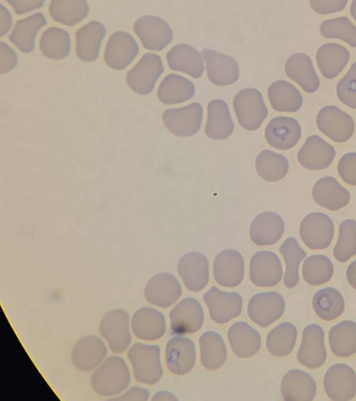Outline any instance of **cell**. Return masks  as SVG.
Instances as JSON below:
<instances>
[{"label":"cell","instance_id":"19","mask_svg":"<svg viewBox=\"0 0 356 401\" xmlns=\"http://www.w3.org/2000/svg\"><path fill=\"white\" fill-rule=\"evenodd\" d=\"M138 51V45L130 33L118 31L110 36L104 58L110 68L122 70L132 62Z\"/></svg>","mask_w":356,"mask_h":401},{"label":"cell","instance_id":"31","mask_svg":"<svg viewBox=\"0 0 356 401\" xmlns=\"http://www.w3.org/2000/svg\"><path fill=\"white\" fill-rule=\"evenodd\" d=\"M166 60L171 70L185 72L194 78L200 77L204 72L202 54L188 44L179 43L173 46L167 52Z\"/></svg>","mask_w":356,"mask_h":401},{"label":"cell","instance_id":"14","mask_svg":"<svg viewBox=\"0 0 356 401\" xmlns=\"http://www.w3.org/2000/svg\"><path fill=\"white\" fill-rule=\"evenodd\" d=\"M282 276V265L275 253L260 251L252 256L249 276L254 285L261 288L275 286L280 282Z\"/></svg>","mask_w":356,"mask_h":401},{"label":"cell","instance_id":"32","mask_svg":"<svg viewBox=\"0 0 356 401\" xmlns=\"http://www.w3.org/2000/svg\"><path fill=\"white\" fill-rule=\"evenodd\" d=\"M234 124L229 107L222 100L214 99L207 105V120L204 132L213 140H223L233 133Z\"/></svg>","mask_w":356,"mask_h":401},{"label":"cell","instance_id":"38","mask_svg":"<svg viewBox=\"0 0 356 401\" xmlns=\"http://www.w3.org/2000/svg\"><path fill=\"white\" fill-rule=\"evenodd\" d=\"M200 361L202 366L209 370L221 368L227 360V353L222 336L212 331L203 333L199 338Z\"/></svg>","mask_w":356,"mask_h":401},{"label":"cell","instance_id":"28","mask_svg":"<svg viewBox=\"0 0 356 401\" xmlns=\"http://www.w3.org/2000/svg\"><path fill=\"white\" fill-rule=\"evenodd\" d=\"M131 326L134 334L144 340L161 338L166 329L163 313L150 307L138 309L131 317Z\"/></svg>","mask_w":356,"mask_h":401},{"label":"cell","instance_id":"40","mask_svg":"<svg viewBox=\"0 0 356 401\" xmlns=\"http://www.w3.org/2000/svg\"><path fill=\"white\" fill-rule=\"evenodd\" d=\"M312 306L318 317L325 321H332L343 314L345 301L337 289L327 287L315 292L312 298Z\"/></svg>","mask_w":356,"mask_h":401},{"label":"cell","instance_id":"48","mask_svg":"<svg viewBox=\"0 0 356 401\" xmlns=\"http://www.w3.org/2000/svg\"><path fill=\"white\" fill-rule=\"evenodd\" d=\"M320 33L325 38L340 39L356 47V27L347 17L323 21L320 25Z\"/></svg>","mask_w":356,"mask_h":401},{"label":"cell","instance_id":"43","mask_svg":"<svg viewBox=\"0 0 356 401\" xmlns=\"http://www.w3.org/2000/svg\"><path fill=\"white\" fill-rule=\"evenodd\" d=\"M279 251L286 265L284 283L287 288H293L299 283V265L307 253L293 237H287L280 245Z\"/></svg>","mask_w":356,"mask_h":401},{"label":"cell","instance_id":"20","mask_svg":"<svg viewBox=\"0 0 356 401\" xmlns=\"http://www.w3.org/2000/svg\"><path fill=\"white\" fill-rule=\"evenodd\" d=\"M244 259L237 251L227 249L216 256L213 264L215 281L222 286L238 285L244 278Z\"/></svg>","mask_w":356,"mask_h":401},{"label":"cell","instance_id":"12","mask_svg":"<svg viewBox=\"0 0 356 401\" xmlns=\"http://www.w3.org/2000/svg\"><path fill=\"white\" fill-rule=\"evenodd\" d=\"M248 315L261 327H267L280 319L285 310V301L277 292H259L249 301Z\"/></svg>","mask_w":356,"mask_h":401},{"label":"cell","instance_id":"3","mask_svg":"<svg viewBox=\"0 0 356 401\" xmlns=\"http://www.w3.org/2000/svg\"><path fill=\"white\" fill-rule=\"evenodd\" d=\"M233 107L239 125L250 131L257 129L268 113L261 93L254 88L239 91L233 100Z\"/></svg>","mask_w":356,"mask_h":401},{"label":"cell","instance_id":"29","mask_svg":"<svg viewBox=\"0 0 356 401\" xmlns=\"http://www.w3.org/2000/svg\"><path fill=\"white\" fill-rule=\"evenodd\" d=\"M287 76L296 82L305 92L317 91L320 80L310 57L305 53H295L288 57L284 65Z\"/></svg>","mask_w":356,"mask_h":401},{"label":"cell","instance_id":"8","mask_svg":"<svg viewBox=\"0 0 356 401\" xmlns=\"http://www.w3.org/2000/svg\"><path fill=\"white\" fill-rule=\"evenodd\" d=\"M323 388L333 401H348L356 395V374L348 364L331 365L323 377Z\"/></svg>","mask_w":356,"mask_h":401},{"label":"cell","instance_id":"27","mask_svg":"<svg viewBox=\"0 0 356 401\" xmlns=\"http://www.w3.org/2000/svg\"><path fill=\"white\" fill-rule=\"evenodd\" d=\"M106 354V347L99 337L87 336L81 338L74 345L72 360L77 369L90 371L100 364Z\"/></svg>","mask_w":356,"mask_h":401},{"label":"cell","instance_id":"39","mask_svg":"<svg viewBox=\"0 0 356 401\" xmlns=\"http://www.w3.org/2000/svg\"><path fill=\"white\" fill-rule=\"evenodd\" d=\"M268 97L272 107L277 111L296 112L302 104L300 91L285 80L273 81L268 88Z\"/></svg>","mask_w":356,"mask_h":401},{"label":"cell","instance_id":"25","mask_svg":"<svg viewBox=\"0 0 356 401\" xmlns=\"http://www.w3.org/2000/svg\"><path fill=\"white\" fill-rule=\"evenodd\" d=\"M284 221L273 212H264L254 217L250 226V237L258 246L276 244L284 233Z\"/></svg>","mask_w":356,"mask_h":401},{"label":"cell","instance_id":"33","mask_svg":"<svg viewBox=\"0 0 356 401\" xmlns=\"http://www.w3.org/2000/svg\"><path fill=\"white\" fill-rule=\"evenodd\" d=\"M105 33L104 26L98 21H91L81 27L75 34L76 56L84 61L97 59Z\"/></svg>","mask_w":356,"mask_h":401},{"label":"cell","instance_id":"54","mask_svg":"<svg viewBox=\"0 0 356 401\" xmlns=\"http://www.w3.org/2000/svg\"><path fill=\"white\" fill-rule=\"evenodd\" d=\"M149 392L146 388L134 386L129 388L124 394L111 400H140L146 401L149 399Z\"/></svg>","mask_w":356,"mask_h":401},{"label":"cell","instance_id":"26","mask_svg":"<svg viewBox=\"0 0 356 401\" xmlns=\"http://www.w3.org/2000/svg\"><path fill=\"white\" fill-rule=\"evenodd\" d=\"M316 390L314 378L302 370L288 371L281 381L280 392L285 401H312Z\"/></svg>","mask_w":356,"mask_h":401},{"label":"cell","instance_id":"51","mask_svg":"<svg viewBox=\"0 0 356 401\" xmlns=\"http://www.w3.org/2000/svg\"><path fill=\"white\" fill-rule=\"evenodd\" d=\"M312 8L321 15L330 14L343 10L347 0H309Z\"/></svg>","mask_w":356,"mask_h":401},{"label":"cell","instance_id":"57","mask_svg":"<svg viewBox=\"0 0 356 401\" xmlns=\"http://www.w3.org/2000/svg\"><path fill=\"white\" fill-rule=\"evenodd\" d=\"M152 400H177V398L168 391H159L152 398Z\"/></svg>","mask_w":356,"mask_h":401},{"label":"cell","instance_id":"53","mask_svg":"<svg viewBox=\"0 0 356 401\" xmlns=\"http://www.w3.org/2000/svg\"><path fill=\"white\" fill-rule=\"evenodd\" d=\"M18 15L24 14L32 10L40 8L44 0H7Z\"/></svg>","mask_w":356,"mask_h":401},{"label":"cell","instance_id":"37","mask_svg":"<svg viewBox=\"0 0 356 401\" xmlns=\"http://www.w3.org/2000/svg\"><path fill=\"white\" fill-rule=\"evenodd\" d=\"M195 86L188 79L177 74H169L161 81L157 96L166 104L184 102L195 94Z\"/></svg>","mask_w":356,"mask_h":401},{"label":"cell","instance_id":"52","mask_svg":"<svg viewBox=\"0 0 356 401\" xmlns=\"http://www.w3.org/2000/svg\"><path fill=\"white\" fill-rule=\"evenodd\" d=\"M0 72L6 73L17 65V57L15 51L6 43L0 42Z\"/></svg>","mask_w":356,"mask_h":401},{"label":"cell","instance_id":"11","mask_svg":"<svg viewBox=\"0 0 356 401\" xmlns=\"http://www.w3.org/2000/svg\"><path fill=\"white\" fill-rule=\"evenodd\" d=\"M327 359L323 329L317 324L305 327L302 341L297 352L298 363L309 369L321 367Z\"/></svg>","mask_w":356,"mask_h":401},{"label":"cell","instance_id":"7","mask_svg":"<svg viewBox=\"0 0 356 401\" xmlns=\"http://www.w3.org/2000/svg\"><path fill=\"white\" fill-rule=\"evenodd\" d=\"M203 116L202 105L192 102L185 107L169 108L163 113L165 127L172 134L179 136H190L200 128Z\"/></svg>","mask_w":356,"mask_h":401},{"label":"cell","instance_id":"47","mask_svg":"<svg viewBox=\"0 0 356 401\" xmlns=\"http://www.w3.org/2000/svg\"><path fill=\"white\" fill-rule=\"evenodd\" d=\"M332 253L336 260L341 263L356 255V220L347 219L340 223Z\"/></svg>","mask_w":356,"mask_h":401},{"label":"cell","instance_id":"49","mask_svg":"<svg viewBox=\"0 0 356 401\" xmlns=\"http://www.w3.org/2000/svg\"><path fill=\"white\" fill-rule=\"evenodd\" d=\"M337 95L339 100L352 109H356V62L337 84Z\"/></svg>","mask_w":356,"mask_h":401},{"label":"cell","instance_id":"41","mask_svg":"<svg viewBox=\"0 0 356 401\" xmlns=\"http://www.w3.org/2000/svg\"><path fill=\"white\" fill-rule=\"evenodd\" d=\"M286 157L270 150H261L255 159V168L266 181L277 182L284 178L289 171Z\"/></svg>","mask_w":356,"mask_h":401},{"label":"cell","instance_id":"30","mask_svg":"<svg viewBox=\"0 0 356 401\" xmlns=\"http://www.w3.org/2000/svg\"><path fill=\"white\" fill-rule=\"evenodd\" d=\"M227 338L233 353L239 358H250L261 348L259 333L245 322L232 324L227 331Z\"/></svg>","mask_w":356,"mask_h":401},{"label":"cell","instance_id":"24","mask_svg":"<svg viewBox=\"0 0 356 401\" xmlns=\"http://www.w3.org/2000/svg\"><path fill=\"white\" fill-rule=\"evenodd\" d=\"M314 202L330 211L339 210L350 201L349 191L332 176H324L318 179L312 191Z\"/></svg>","mask_w":356,"mask_h":401},{"label":"cell","instance_id":"10","mask_svg":"<svg viewBox=\"0 0 356 401\" xmlns=\"http://www.w3.org/2000/svg\"><path fill=\"white\" fill-rule=\"evenodd\" d=\"M133 29L143 47L149 50L160 51L173 38L170 26L164 19L155 15L139 17L134 22Z\"/></svg>","mask_w":356,"mask_h":401},{"label":"cell","instance_id":"36","mask_svg":"<svg viewBox=\"0 0 356 401\" xmlns=\"http://www.w3.org/2000/svg\"><path fill=\"white\" fill-rule=\"evenodd\" d=\"M328 341L332 354L340 358H348L356 353V322L343 320L329 331Z\"/></svg>","mask_w":356,"mask_h":401},{"label":"cell","instance_id":"21","mask_svg":"<svg viewBox=\"0 0 356 401\" xmlns=\"http://www.w3.org/2000/svg\"><path fill=\"white\" fill-rule=\"evenodd\" d=\"M205 59L207 76L218 86L234 84L239 77V68L234 58L209 48L202 49Z\"/></svg>","mask_w":356,"mask_h":401},{"label":"cell","instance_id":"16","mask_svg":"<svg viewBox=\"0 0 356 401\" xmlns=\"http://www.w3.org/2000/svg\"><path fill=\"white\" fill-rule=\"evenodd\" d=\"M170 328L173 333L184 335L199 331L204 322L200 304L194 298L186 297L170 310Z\"/></svg>","mask_w":356,"mask_h":401},{"label":"cell","instance_id":"23","mask_svg":"<svg viewBox=\"0 0 356 401\" xmlns=\"http://www.w3.org/2000/svg\"><path fill=\"white\" fill-rule=\"evenodd\" d=\"M195 347L189 338L175 336L165 346V363L168 369L176 375L188 373L195 363Z\"/></svg>","mask_w":356,"mask_h":401},{"label":"cell","instance_id":"6","mask_svg":"<svg viewBox=\"0 0 356 401\" xmlns=\"http://www.w3.org/2000/svg\"><path fill=\"white\" fill-rule=\"evenodd\" d=\"M99 329L113 352H123L131 343L129 316L122 309L118 308L108 311L102 317Z\"/></svg>","mask_w":356,"mask_h":401},{"label":"cell","instance_id":"18","mask_svg":"<svg viewBox=\"0 0 356 401\" xmlns=\"http://www.w3.org/2000/svg\"><path fill=\"white\" fill-rule=\"evenodd\" d=\"M181 292L179 282L172 274L161 272L154 275L147 281L144 295L151 304L168 308L179 299Z\"/></svg>","mask_w":356,"mask_h":401},{"label":"cell","instance_id":"42","mask_svg":"<svg viewBox=\"0 0 356 401\" xmlns=\"http://www.w3.org/2000/svg\"><path fill=\"white\" fill-rule=\"evenodd\" d=\"M297 336V329L292 323L282 322L268 333L266 341L267 349L274 356H286L293 351Z\"/></svg>","mask_w":356,"mask_h":401},{"label":"cell","instance_id":"44","mask_svg":"<svg viewBox=\"0 0 356 401\" xmlns=\"http://www.w3.org/2000/svg\"><path fill=\"white\" fill-rule=\"evenodd\" d=\"M88 10L85 0H53L49 6L51 18L67 26H73L84 19Z\"/></svg>","mask_w":356,"mask_h":401},{"label":"cell","instance_id":"58","mask_svg":"<svg viewBox=\"0 0 356 401\" xmlns=\"http://www.w3.org/2000/svg\"><path fill=\"white\" fill-rule=\"evenodd\" d=\"M350 13L354 19L356 21V0L352 1L350 8Z\"/></svg>","mask_w":356,"mask_h":401},{"label":"cell","instance_id":"56","mask_svg":"<svg viewBox=\"0 0 356 401\" xmlns=\"http://www.w3.org/2000/svg\"><path fill=\"white\" fill-rule=\"evenodd\" d=\"M346 279L348 284L356 290V260L348 266L346 269Z\"/></svg>","mask_w":356,"mask_h":401},{"label":"cell","instance_id":"5","mask_svg":"<svg viewBox=\"0 0 356 401\" xmlns=\"http://www.w3.org/2000/svg\"><path fill=\"white\" fill-rule=\"evenodd\" d=\"M318 129L334 142L348 141L355 132V122L352 116L333 105L323 107L316 118Z\"/></svg>","mask_w":356,"mask_h":401},{"label":"cell","instance_id":"17","mask_svg":"<svg viewBox=\"0 0 356 401\" xmlns=\"http://www.w3.org/2000/svg\"><path fill=\"white\" fill-rule=\"evenodd\" d=\"M336 155L334 148L318 135L307 138L297 154L299 164L310 171H321L328 168Z\"/></svg>","mask_w":356,"mask_h":401},{"label":"cell","instance_id":"22","mask_svg":"<svg viewBox=\"0 0 356 401\" xmlns=\"http://www.w3.org/2000/svg\"><path fill=\"white\" fill-rule=\"evenodd\" d=\"M264 134L270 146L286 150L298 143L301 137L302 129L300 123L293 118L276 116L268 123Z\"/></svg>","mask_w":356,"mask_h":401},{"label":"cell","instance_id":"15","mask_svg":"<svg viewBox=\"0 0 356 401\" xmlns=\"http://www.w3.org/2000/svg\"><path fill=\"white\" fill-rule=\"evenodd\" d=\"M177 269L185 286L190 291L198 292L207 285L209 260L203 253L193 251L183 255L177 262Z\"/></svg>","mask_w":356,"mask_h":401},{"label":"cell","instance_id":"46","mask_svg":"<svg viewBox=\"0 0 356 401\" xmlns=\"http://www.w3.org/2000/svg\"><path fill=\"white\" fill-rule=\"evenodd\" d=\"M68 32L58 27H50L41 36L40 49L47 58L58 60L66 57L70 51Z\"/></svg>","mask_w":356,"mask_h":401},{"label":"cell","instance_id":"50","mask_svg":"<svg viewBox=\"0 0 356 401\" xmlns=\"http://www.w3.org/2000/svg\"><path fill=\"white\" fill-rule=\"evenodd\" d=\"M337 172L347 184L356 186V152L344 154L338 162Z\"/></svg>","mask_w":356,"mask_h":401},{"label":"cell","instance_id":"9","mask_svg":"<svg viewBox=\"0 0 356 401\" xmlns=\"http://www.w3.org/2000/svg\"><path fill=\"white\" fill-rule=\"evenodd\" d=\"M163 69L162 59L159 55L146 53L127 74V83L134 92L149 94Z\"/></svg>","mask_w":356,"mask_h":401},{"label":"cell","instance_id":"1","mask_svg":"<svg viewBox=\"0 0 356 401\" xmlns=\"http://www.w3.org/2000/svg\"><path fill=\"white\" fill-rule=\"evenodd\" d=\"M129 370L125 361L117 356L108 357L92 373L90 384L95 392L103 396H113L129 386Z\"/></svg>","mask_w":356,"mask_h":401},{"label":"cell","instance_id":"4","mask_svg":"<svg viewBox=\"0 0 356 401\" xmlns=\"http://www.w3.org/2000/svg\"><path fill=\"white\" fill-rule=\"evenodd\" d=\"M299 234L302 242L312 250H323L330 246L334 235L332 219L326 214L313 212L301 221Z\"/></svg>","mask_w":356,"mask_h":401},{"label":"cell","instance_id":"55","mask_svg":"<svg viewBox=\"0 0 356 401\" xmlns=\"http://www.w3.org/2000/svg\"><path fill=\"white\" fill-rule=\"evenodd\" d=\"M0 15H1V33L0 36H3L6 34L12 25V19L8 9L3 5H0Z\"/></svg>","mask_w":356,"mask_h":401},{"label":"cell","instance_id":"13","mask_svg":"<svg viewBox=\"0 0 356 401\" xmlns=\"http://www.w3.org/2000/svg\"><path fill=\"white\" fill-rule=\"evenodd\" d=\"M210 317L218 324L227 323L238 316L243 306V299L236 292H227L212 286L203 295Z\"/></svg>","mask_w":356,"mask_h":401},{"label":"cell","instance_id":"45","mask_svg":"<svg viewBox=\"0 0 356 401\" xmlns=\"http://www.w3.org/2000/svg\"><path fill=\"white\" fill-rule=\"evenodd\" d=\"M334 274V265L330 258L322 254L307 256L302 267V276L309 285L317 286L330 281Z\"/></svg>","mask_w":356,"mask_h":401},{"label":"cell","instance_id":"2","mask_svg":"<svg viewBox=\"0 0 356 401\" xmlns=\"http://www.w3.org/2000/svg\"><path fill=\"white\" fill-rule=\"evenodd\" d=\"M127 356L138 382L152 385L161 379L163 370L158 345L135 343L129 349Z\"/></svg>","mask_w":356,"mask_h":401},{"label":"cell","instance_id":"34","mask_svg":"<svg viewBox=\"0 0 356 401\" xmlns=\"http://www.w3.org/2000/svg\"><path fill=\"white\" fill-rule=\"evenodd\" d=\"M316 60L323 76L328 79L336 77L350 60V52L341 45L327 42L316 54Z\"/></svg>","mask_w":356,"mask_h":401},{"label":"cell","instance_id":"35","mask_svg":"<svg viewBox=\"0 0 356 401\" xmlns=\"http://www.w3.org/2000/svg\"><path fill=\"white\" fill-rule=\"evenodd\" d=\"M47 23L42 13H34L16 22L8 39L21 52H31L35 47V38L37 32Z\"/></svg>","mask_w":356,"mask_h":401}]
</instances>
